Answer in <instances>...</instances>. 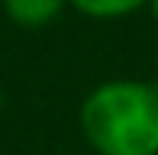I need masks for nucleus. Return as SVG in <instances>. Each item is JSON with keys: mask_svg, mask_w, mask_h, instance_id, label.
I'll use <instances>...</instances> for the list:
<instances>
[{"mask_svg": "<svg viewBox=\"0 0 158 155\" xmlns=\"http://www.w3.org/2000/svg\"><path fill=\"white\" fill-rule=\"evenodd\" d=\"M68 3L90 19H119L148 6V0H68Z\"/></svg>", "mask_w": 158, "mask_h": 155, "instance_id": "nucleus-3", "label": "nucleus"}, {"mask_svg": "<svg viewBox=\"0 0 158 155\" xmlns=\"http://www.w3.org/2000/svg\"><path fill=\"white\" fill-rule=\"evenodd\" d=\"M64 3H68V0H3V13L16 26L39 29V26H48L64 10Z\"/></svg>", "mask_w": 158, "mask_h": 155, "instance_id": "nucleus-2", "label": "nucleus"}, {"mask_svg": "<svg viewBox=\"0 0 158 155\" xmlns=\"http://www.w3.org/2000/svg\"><path fill=\"white\" fill-rule=\"evenodd\" d=\"M148 10H152V16H155V23H158V0H148Z\"/></svg>", "mask_w": 158, "mask_h": 155, "instance_id": "nucleus-4", "label": "nucleus"}, {"mask_svg": "<svg viewBox=\"0 0 158 155\" xmlns=\"http://www.w3.org/2000/svg\"><path fill=\"white\" fill-rule=\"evenodd\" d=\"M81 132L97 155H158V84L103 81L81 103Z\"/></svg>", "mask_w": 158, "mask_h": 155, "instance_id": "nucleus-1", "label": "nucleus"}]
</instances>
